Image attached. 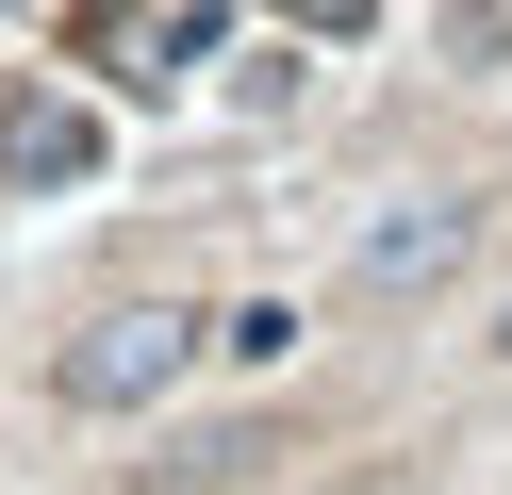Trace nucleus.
Here are the masks:
<instances>
[{
  "label": "nucleus",
  "instance_id": "20e7f679",
  "mask_svg": "<svg viewBox=\"0 0 512 495\" xmlns=\"http://www.w3.org/2000/svg\"><path fill=\"white\" fill-rule=\"evenodd\" d=\"M298 17H331V33H347V17H364V0H298Z\"/></svg>",
  "mask_w": 512,
  "mask_h": 495
},
{
  "label": "nucleus",
  "instance_id": "39448f33",
  "mask_svg": "<svg viewBox=\"0 0 512 495\" xmlns=\"http://www.w3.org/2000/svg\"><path fill=\"white\" fill-rule=\"evenodd\" d=\"M496 363H512V297H496Z\"/></svg>",
  "mask_w": 512,
  "mask_h": 495
},
{
  "label": "nucleus",
  "instance_id": "f03ea898",
  "mask_svg": "<svg viewBox=\"0 0 512 495\" xmlns=\"http://www.w3.org/2000/svg\"><path fill=\"white\" fill-rule=\"evenodd\" d=\"M463 248H479V198H397V215L347 248V281H364V297H413V281H446Z\"/></svg>",
  "mask_w": 512,
  "mask_h": 495
},
{
  "label": "nucleus",
  "instance_id": "f257e3e1",
  "mask_svg": "<svg viewBox=\"0 0 512 495\" xmlns=\"http://www.w3.org/2000/svg\"><path fill=\"white\" fill-rule=\"evenodd\" d=\"M199 363V314H166V297H133V314H83L67 347H50V396L67 413H149V396Z\"/></svg>",
  "mask_w": 512,
  "mask_h": 495
},
{
  "label": "nucleus",
  "instance_id": "7ed1b4c3",
  "mask_svg": "<svg viewBox=\"0 0 512 495\" xmlns=\"http://www.w3.org/2000/svg\"><path fill=\"white\" fill-rule=\"evenodd\" d=\"M83 165H100L83 99H0V182H83Z\"/></svg>",
  "mask_w": 512,
  "mask_h": 495
}]
</instances>
